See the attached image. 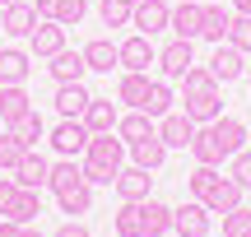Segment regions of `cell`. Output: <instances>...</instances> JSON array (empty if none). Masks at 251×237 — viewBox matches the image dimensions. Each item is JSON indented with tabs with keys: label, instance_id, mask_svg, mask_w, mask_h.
<instances>
[{
	"label": "cell",
	"instance_id": "obj_17",
	"mask_svg": "<svg viewBox=\"0 0 251 237\" xmlns=\"http://www.w3.org/2000/svg\"><path fill=\"white\" fill-rule=\"evenodd\" d=\"M37 24H42V19H37V9L28 5V0H19V5L0 9V28H5L9 37H28V33L37 28Z\"/></svg>",
	"mask_w": 251,
	"mask_h": 237
},
{
	"label": "cell",
	"instance_id": "obj_23",
	"mask_svg": "<svg viewBox=\"0 0 251 237\" xmlns=\"http://www.w3.org/2000/svg\"><path fill=\"white\" fill-rule=\"evenodd\" d=\"M228 24H233V9H228V5H205V19H200V37L219 47V42L228 37Z\"/></svg>",
	"mask_w": 251,
	"mask_h": 237
},
{
	"label": "cell",
	"instance_id": "obj_31",
	"mask_svg": "<svg viewBox=\"0 0 251 237\" xmlns=\"http://www.w3.org/2000/svg\"><path fill=\"white\" fill-rule=\"evenodd\" d=\"M191 154H196V163H205V167H219V163H224V154H219V144H214V130H209V126H196Z\"/></svg>",
	"mask_w": 251,
	"mask_h": 237
},
{
	"label": "cell",
	"instance_id": "obj_24",
	"mask_svg": "<svg viewBox=\"0 0 251 237\" xmlns=\"http://www.w3.org/2000/svg\"><path fill=\"white\" fill-rule=\"evenodd\" d=\"M117 135L126 140V149H130V144H140V140L158 135V126H153V117H144V112H126L117 121Z\"/></svg>",
	"mask_w": 251,
	"mask_h": 237
},
{
	"label": "cell",
	"instance_id": "obj_45",
	"mask_svg": "<svg viewBox=\"0 0 251 237\" xmlns=\"http://www.w3.org/2000/svg\"><path fill=\"white\" fill-rule=\"evenodd\" d=\"M56 5H61V0H33L37 19H56Z\"/></svg>",
	"mask_w": 251,
	"mask_h": 237
},
{
	"label": "cell",
	"instance_id": "obj_3",
	"mask_svg": "<svg viewBox=\"0 0 251 237\" xmlns=\"http://www.w3.org/2000/svg\"><path fill=\"white\" fill-rule=\"evenodd\" d=\"M89 126H84V121H65L61 117V126L51 130V149L61 158H84V149H89Z\"/></svg>",
	"mask_w": 251,
	"mask_h": 237
},
{
	"label": "cell",
	"instance_id": "obj_10",
	"mask_svg": "<svg viewBox=\"0 0 251 237\" xmlns=\"http://www.w3.org/2000/svg\"><path fill=\"white\" fill-rule=\"evenodd\" d=\"M79 121L89 126V135H112L117 121H121V112H117V102H112V98H93L89 107H84Z\"/></svg>",
	"mask_w": 251,
	"mask_h": 237
},
{
	"label": "cell",
	"instance_id": "obj_1",
	"mask_svg": "<svg viewBox=\"0 0 251 237\" xmlns=\"http://www.w3.org/2000/svg\"><path fill=\"white\" fill-rule=\"evenodd\" d=\"M84 182L89 186H112L117 172L126 167V140L112 130V135H93L89 149H84Z\"/></svg>",
	"mask_w": 251,
	"mask_h": 237
},
{
	"label": "cell",
	"instance_id": "obj_46",
	"mask_svg": "<svg viewBox=\"0 0 251 237\" xmlns=\"http://www.w3.org/2000/svg\"><path fill=\"white\" fill-rule=\"evenodd\" d=\"M24 233V223H14V219H0V237H19Z\"/></svg>",
	"mask_w": 251,
	"mask_h": 237
},
{
	"label": "cell",
	"instance_id": "obj_47",
	"mask_svg": "<svg viewBox=\"0 0 251 237\" xmlns=\"http://www.w3.org/2000/svg\"><path fill=\"white\" fill-rule=\"evenodd\" d=\"M233 14H251V0H233Z\"/></svg>",
	"mask_w": 251,
	"mask_h": 237
},
{
	"label": "cell",
	"instance_id": "obj_18",
	"mask_svg": "<svg viewBox=\"0 0 251 237\" xmlns=\"http://www.w3.org/2000/svg\"><path fill=\"white\" fill-rule=\"evenodd\" d=\"M47 177H51V163H47L42 154H33V149H28V154H24V163L14 167V182L24 186V191H42V186H47Z\"/></svg>",
	"mask_w": 251,
	"mask_h": 237
},
{
	"label": "cell",
	"instance_id": "obj_43",
	"mask_svg": "<svg viewBox=\"0 0 251 237\" xmlns=\"http://www.w3.org/2000/svg\"><path fill=\"white\" fill-rule=\"evenodd\" d=\"M14 195H19V182H14V177H0V214L14 205Z\"/></svg>",
	"mask_w": 251,
	"mask_h": 237
},
{
	"label": "cell",
	"instance_id": "obj_38",
	"mask_svg": "<svg viewBox=\"0 0 251 237\" xmlns=\"http://www.w3.org/2000/svg\"><path fill=\"white\" fill-rule=\"evenodd\" d=\"M181 79H186V93H209V89H219V79H214L209 65H191Z\"/></svg>",
	"mask_w": 251,
	"mask_h": 237
},
{
	"label": "cell",
	"instance_id": "obj_7",
	"mask_svg": "<svg viewBox=\"0 0 251 237\" xmlns=\"http://www.w3.org/2000/svg\"><path fill=\"white\" fill-rule=\"evenodd\" d=\"M200 19H205V5H200V0H181V5H172L168 28L181 37V42H196L200 37Z\"/></svg>",
	"mask_w": 251,
	"mask_h": 237
},
{
	"label": "cell",
	"instance_id": "obj_39",
	"mask_svg": "<svg viewBox=\"0 0 251 237\" xmlns=\"http://www.w3.org/2000/svg\"><path fill=\"white\" fill-rule=\"evenodd\" d=\"M130 9L135 5H126V0H102L98 14H102V24H107V28H126V24H130Z\"/></svg>",
	"mask_w": 251,
	"mask_h": 237
},
{
	"label": "cell",
	"instance_id": "obj_27",
	"mask_svg": "<svg viewBox=\"0 0 251 237\" xmlns=\"http://www.w3.org/2000/svg\"><path fill=\"white\" fill-rule=\"evenodd\" d=\"M237 205H242V186L233 182V177H224V182L209 191V200H205V210L209 214H233Z\"/></svg>",
	"mask_w": 251,
	"mask_h": 237
},
{
	"label": "cell",
	"instance_id": "obj_41",
	"mask_svg": "<svg viewBox=\"0 0 251 237\" xmlns=\"http://www.w3.org/2000/svg\"><path fill=\"white\" fill-rule=\"evenodd\" d=\"M251 233V210L247 205H237L233 214H224V237H247Z\"/></svg>",
	"mask_w": 251,
	"mask_h": 237
},
{
	"label": "cell",
	"instance_id": "obj_40",
	"mask_svg": "<svg viewBox=\"0 0 251 237\" xmlns=\"http://www.w3.org/2000/svg\"><path fill=\"white\" fill-rule=\"evenodd\" d=\"M228 177H233L242 191H251V149H242V154L228 158Z\"/></svg>",
	"mask_w": 251,
	"mask_h": 237
},
{
	"label": "cell",
	"instance_id": "obj_2",
	"mask_svg": "<svg viewBox=\"0 0 251 237\" xmlns=\"http://www.w3.org/2000/svg\"><path fill=\"white\" fill-rule=\"evenodd\" d=\"M56 51H65V24L42 19V24L28 33V56H37V61H51Z\"/></svg>",
	"mask_w": 251,
	"mask_h": 237
},
{
	"label": "cell",
	"instance_id": "obj_22",
	"mask_svg": "<svg viewBox=\"0 0 251 237\" xmlns=\"http://www.w3.org/2000/svg\"><path fill=\"white\" fill-rule=\"evenodd\" d=\"M24 112H33V98L24 93V84H0V121H19Z\"/></svg>",
	"mask_w": 251,
	"mask_h": 237
},
{
	"label": "cell",
	"instance_id": "obj_25",
	"mask_svg": "<svg viewBox=\"0 0 251 237\" xmlns=\"http://www.w3.org/2000/svg\"><path fill=\"white\" fill-rule=\"evenodd\" d=\"M172 89H168V79H149V93H144V102H140V112L144 117H153V121H163L172 112Z\"/></svg>",
	"mask_w": 251,
	"mask_h": 237
},
{
	"label": "cell",
	"instance_id": "obj_35",
	"mask_svg": "<svg viewBox=\"0 0 251 237\" xmlns=\"http://www.w3.org/2000/svg\"><path fill=\"white\" fill-rule=\"evenodd\" d=\"M56 205H61V214H89V205H93V186H89V182L75 186V191L56 195Z\"/></svg>",
	"mask_w": 251,
	"mask_h": 237
},
{
	"label": "cell",
	"instance_id": "obj_52",
	"mask_svg": "<svg viewBox=\"0 0 251 237\" xmlns=\"http://www.w3.org/2000/svg\"><path fill=\"white\" fill-rule=\"evenodd\" d=\"M126 5H140V0H126Z\"/></svg>",
	"mask_w": 251,
	"mask_h": 237
},
{
	"label": "cell",
	"instance_id": "obj_42",
	"mask_svg": "<svg viewBox=\"0 0 251 237\" xmlns=\"http://www.w3.org/2000/svg\"><path fill=\"white\" fill-rule=\"evenodd\" d=\"M84 9H89V0H61V5H56V24H79L84 19Z\"/></svg>",
	"mask_w": 251,
	"mask_h": 237
},
{
	"label": "cell",
	"instance_id": "obj_36",
	"mask_svg": "<svg viewBox=\"0 0 251 237\" xmlns=\"http://www.w3.org/2000/svg\"><path fill=\"white\" fill-rule=\"evenodd\" d=\"M24 154H28V144H19V140L5 130V135H0V172H14V167L24 163Z\"/></svg>",
	"mask_w": 251,
	"mask_h": 237
},
{
	"label": "cell",
	"instance_id": "obj_34",
	"mask_svg": "<svg viewBox=\"0 0 251 237\" xmlns=\"http://www.w3.org/2000/svg\"><path fill=\"white\" fill-rule=\"evenodd\" d=\"M112 228H117V237H144L140 200H135V205H126V200H121V210H117V223H112Z\"/></svg>",
	"mask_w": 251,
	"mask_h": 237
},
{
	"label": "cell",
	"instance_id": "obj_32",
	"mask_svg": "<svg viewBox=\"0 0 251 237\" xmlns=\"http://www.w3.org/2000/svg\"><path fill=\"white\" fill-rule=\"evenodd\" d=\"M9 135H14L19 144H28V149H33L37 140L47 135V126H42V117H37V112H24L19 121H9Z\"/></svg>",
	"mask_w": 251,
	"mask_h": 237
},
{
	"label": "cell",
	"instance_id": "obj_33",
	"mask_svg": "<svg viewBox=\"0 0 251 237\" xmlns=\"http://www.w3.org/2000/svg\"><path fill=\"white\" fill-rule=\"evenodd\" d=\"M219 182H224V172H219V167H205V163H196V172L186 177V186H191V195H196L200 205L209 200V191H214Z\"/></svg>",
	"mask_w": 251,
	"mask_h": 237
},
{
	"label": "cell",
	"instance_id": "obj_29",
	"mask_svg": "<svg viewBox=\"0 0 251 237\" xmlns=\"http://www.w3.org/2000/svg\"><path fill=\"white\" fill-rule=\"evenodd\" d=\"M37 214H42V191H24V186H19V195H14V205L5 210V219H14V223L28 228Z\"/></svg>",
	"mask_w": 251,
	"mask_h": 237
},
{
	"label": "cell",
	"instance_id": "obj_20",
	"mask_svg": "<svg viewBox=\"0 0 251 237\" xmlns=\"http://www.w3.org/2000/svg\"><path fill=\"white\" fill-rule=\"evenodd\" d=\"M75 186H84V167L75 163V158H61V163H51L47 191H51V195H65V191H75Z\"/></svg>",
	"mask_w": 251,
	"mask_h": 237
},
{
	"label": "cell",
	"instance_id": "obj_50",
	"mask_svg": "<svg viewBox=\"0 0 251 237\" xmlns=\"http://www.w3.org/2000/svg\"><path fill=\"white\" fill-rule=\"evenodd\" d=\"M247 84H251V65H247Z\"/></svg>",
	"mask_w": 251,
	"mask_h": 237
},
{
	"label": "cell",
	"instance_id": "obj_44",
	"mask_svg": "<svg viewBox=\"0 0 251 237\" xmlns=\"http://www.w3.org/2000/svg\"><path fill=\"white\" fill-rule=\"evenodd\" d=\"M56 237H89V228H84L79 219H70V223H65V228H56Z\"/></svg>",
	"mask_w": 251,
	"mask_h": 237
},
{
	"label": "cell",
	"instance_id": "obj_12",
	"mask_svg": "<svg viewBox=\"0 0 251 237\" xmlns=\"http://www.w3.org/2000/svg\"><path fill=\"white\" fill-rule=\"evenodd\" d=\"M191 65H196V51H191V42H168L158 51V70H163V79H181V74L191 70Z\"/></svg>",
	"mask_w": 251,
	"mask_h": 237
},
{
	"label": "cell",
	"instance_id": "obj_4",
	"mask_svg": "<svg viewBox=\"0 0 251 237\" xmlns=\"http://www.w3.org/2000/svg\"><path fill=\"white\" fill-rule=\"evenodd\" d=\"M117 56H121V70H140V74H149V65L158 61L153 37H144V33H130L126 42H117Z\"/></svg>",
	"mask_w": 251,
	"mask_h": 237
},
{
	"label": "cell",
	"instance_id": "obj_5",
	"mask_svg": "<svg viewBox=\"0 0 251 237\" xmlns=\"http://www.w3.org/2000/svg\"><path fill=\"white\" fill-rule=\"evenodd\" d=\"M168 19H172V5H168V0H140V5L130 9L135 33H144V37L163 33V28H168Z\"/></svg>",
	"mask_w": 251,
	"mask_h": 237
},
{
	"label": "cell",
	"instance_id": "obj_13",
	"mask_svg": "<svg viewBox=\"0 0 251 237\" xmlns=\"http://www.w3.org/2000/svg\"><path fill=\"white\" fill-rule=\"evenodd\" d=\"M51 102H56V112H61L65 121H79L84 107L93 102V93L84 89V84H56V98H51Z\"/></svg>",
	"mask_w": 251,
	"mask_h": 237
},
{
	"label": "cell",
	"instance_id": "obj_37",
	"mask_svg": "<svg viewBox=\"0 0 251 237\" xmlns=\"http://www.w3.org/2000/svg\"><path fill=\"white\" fill-rule=\"evenodd\" d=\"M224 42H233L242 56L251 51V14H233V24H228V37H224Z\"/></svg>",
	"mask_w": 251,
	"mask_h": 237
},
{
	"label": "cell",
	"instance_id": "obj_6",
	"mask_svg": "<svg viewBox=\"0 0 251 237\" xmlns=\"http://www.w3.org/2000/svg\"><path fill=\"white\" fill-rule=\"evenodd\" d=\"M172 233H177V237H209V210L200 200L172 210Z\"/></svg>",
	"mask_w": 251,
	"mask_h": 237
},
{
	"label": "cell",
	"instance_id": "obj_54",
	"mask_svg": "<svg viewBox=\"0 0 251 237\" xmlns=\"http://www.w3.org/2000/svg\"><path fill=\"white\" fill-rule=\"evenodd\" d=\"M0 126H5V121H0Z\"/></svg>",
	"mask_w": 251,
	"mask_h": 237
},
{
	"label": "cell",
	"instance_id": "obj_8",
	"mask_svg": "<svg viewBox=\"0 0 251 237\" xmlns=\"http://www.w3.org/2000/svg\"><path fill=\"white\" fill-rule=\"evenodd\" d=\"M209 70H214L219 84H233V79H242V74H247V61H242V51H237L233 42H219L214 56H209Z\"/></svg>",
	"mask_w": 251,
	"mask_h": 237
},
{
	"label": "cell",
	"instance_id": "obj_28",
	"mask_svg": "<svg viewBox=\"0 0 251 237\" xmlns=\"http://www.w3.org/2000/svg\"><path fill=\"white\" fill-rule=\"evenodd\" d=\"M130 158H135V167H144V172H158L163 158H168V144H163L158 135H149V140H140V144H130Z\"/></svg>",
	"mask_w": 251,
	"mask_h": 237
},
{
	"label": "cell",
	"instance_id": "obj_26",
	"mask_svg": "<svg viewBox=\"0 0 251 237\" xmlns=\"http://www.w3.org/2000/svg\"><path fill=\"white\" fill-rule=\"evenodd\" d=\"M144 93H149V74H140V70H126L121 79H117V102H126L130 112H140Z\"/></svg>",
	"mask_w": 251,
	"mask_h": 237
},
{
	"label": "cell",
	"instance_id": "obj_16",
	"mask_svg": "<svg viewBox=\"0 0 251 237\" xmlns=\"http://www.w3.org/2000/svg\"><path fill=\"white\" fill-rule=\"evenodd\" d=\"M149 182H153V177L149 172H144V167H121V172H117V182H112V186H117V195H121V200L126 205H135V200H149Z\"/></svg>",
	"mask_w": 251,
	"mask_h": 237
},
{
	"label": "cell",
	"instance_id": "obj_11",
	"mask_svg": "<svg viewBox=\"0 0 251 237\" xmlns=\"http://www.w3.org/2000/svg\"><path fill=\"white\" fill-rule=\"evenodd\" d=\"M209 130H214V144H219V154H224V158L242 154V144H247V126H242L237 117H219V121H209Z\"/></svg>",
	"mask_w": 251,
	"mask_h": 237
},
{
	"label": "cell",
	"instance_id": "obj_9",
	"mask_svg": "<svg viewBox=\"0 0 251 237\" xmlns=\"http://www.w3.org/2000/svg\"><path fill=\"white\" fill-rule=\"evenodd\" d=\"M158 140L168 149H191V140H196V121H191L186 112H168V117L158 121Z\"/></svg>",
	"mask_w": 251,
	"mask_h": 237
},
{
	"label": "cell",
	"instance_id": "obj_30",
	"mask_svg": "<svg viewBox=\"0 0 251 237\" xmlns=\"http://www.w3.org/2000/svg\"><path fill=\"white\" fill-rule=\"evenodd\" d=\"M84 65L98 70V74H112V65H121V56H117V47H112L107 37H98V42L84 47Z\"/></svg>",
	"mask_w": 251,
	"mask_h": 237
},
{
	"label": "cell",
	"instance_id": "obj_51",
	"mask_svg": "<svg viewBox=\"0 0 251 237\" xmlns=\"http://www.w3.org/2000/svg\"><path fill=\"white\" fill-rule=\"evenodd\" d=\"M247 144H251V126H247Z\"/></svg>",
	"mask_w": 251,
	"mask_h": 237
},
{
	"label": "cell",
	"instance_id": "obj_14",
	"mask_svg": "<svg viewBox=\"0 0 251 237\" xmlns=\"http://www.w3.org/2000/svg\"><path fill=\"white\" fill-rule=\"evenodd\" d=\"M186 117L196 121V126H209V121L224 117V93L209 89V93H186Z\"/></svg>",
	"mask_w": 251,
	"mask_h": 237
},
{
	"label": "cell",
	"instance_id": "obj_49",
	"mask_svg": "<svg viewBox=\"0 0 251 237\" xmlns=\"http://www.w3.org/2000/svg\"><path fill=\"white\" fill-rule=\"evenodd\" d=\"M9 5H19V0H0V9H9Z\"/></svg>",
	"mask_w": 251,
	"mask_h": 237
},
{
	"label": "cell",
	"instance_id": "obj_21",
	"mask_svg": "<svg viewBox=\"0 0 251 237\" xmlns=\"http://www.w3.org/2000/svg\"><path fill=\"white\" fill-rule=\"evenodd\" d=\"M140 219H144V237H163V233H172V210L163 200H140Z\"/></svg>",
	"mask_w": 251,
	"mask_h": 237
},
{
	"label": "cell",
	"instance_id": "obj_19",
	"mask_svg": "<svg viewBox=\"0 0 251 237\" xmlns=\"http://www.w3.org/2000/svg\"><path fill=\"white\" fill-rule=\"evenodd\" d=\"M33 70V56L19 47H0V84H24Z\"/></svg>",
	"mask_w": 251,
	"mask_h": 237
},
{
	"label": "cell",
	"instance_id": "obj_55",
	"mask_svg": "<svg viewBox=\"0 0 251 237\" xmlns=\"http://www.w3.org/2000/svg\"><path fill=\"white\" fill-rule=\"evenodd\" d=\"M247 237H251V233H247Z\"/></svg>",
	"mask_w": 251,
	"mask_h": 237
},
{
	"label": "cell",
	"instance_id": "obj_48",
	"mask_svg": "<svg viewBox=\"0 0 251 237\" xmlns=\"http://www.w3.org/2000/svg\"><path fill=\"white\" fill-rule=\"evenodd\" d=\"M19 237H42V233H37V228H33V223H28V228H24V233H19Z\"/></svg>",
	"mask_w": 251,
	"mask_h": 237
},
{
	"label": "cell",
	"instance_id": "obj_15",
	"mask_svg": "<svg viewBox=\"0 0 251 237\" xmlns=\"http://www.w3.org/2000/svg\"><path fill=\"white\" fill-rule=\"evenodd\" d=\"M47 70H51V79H56V84H84L89 65H84V51H70V47H65V51H56V56H51V65H47Z\"/></svg>",
	"mask_w": 251,
	"mask_h": 237
},
{
	"label": "cell",
	"instance_id": "obj_53",
	"mask_svg": "<svg viewBox=\"0 0 251 237\" xmlns=\"http://www.w3.org/2000/svg\"><path fill=\"white\" fill-rule=\"evenodd\" d=\"M0 33H5V28H0Z\"/></svg>",
	"mask_w": 251,
	"mask_h": 237
}]
</instances>
